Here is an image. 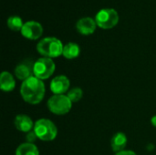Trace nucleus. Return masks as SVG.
<instances>
[{
  "label": "nucleus",
  "mask_w": 156,
  "mask_h": 155,
  "mask_svg": "<svg viewBox=\"0 0 156 155\" xmlns=\"http://www.w3.org/2000/svg\"><path fill=\"white\" fill-rule=\"evenodd\" d=\"M21 34L27 39L36 40L42 36L43 27L37 21H27L24 23V26L21 29Z\"/></svg>",
  "instance_id": "7"
},
{
  "label": "nucleus",
  "mask_w": 156,
  "mask_h": 155,
  "mask_svg": "<svg viewBox=\"0 0 156 155\" xmlns=\"http://www.w3.org/2000/svg\"><path fill=\"white\" fill-rule=\"evenodd\" d=\"M69 99L71 100L72 103L74 102H78L83 96V91L80 88H73L71 89L69 92H68V95Z\"/></svg>",
  "instance_id": "17"
},
{
  "label": "nucleus",
  "mask_w": 156,
  "mask_h": 155,
  "mask_svg": "<svg viewBox=\"0 0 156 155\" xmlns=\"http://www.w3.org/2000/svg\"><path fill=\"white\" fill-rule=\"evenodd\" d=\"M96 26H97L96 21L93 18L89 17V16L79 19L76 25L78 32L84 36L91 35L95 31Z\"/></svg>",
  "instance_id": "9"
},
{
  "label": "nucleus",
  "mask_w": 156,
  "mask_h": 155,
  "mask_svg": "<svg viewBox=\"0 0 156 155\" xmlns=\"http://www.w3.org/2000/svg\"><path fill=\"white\" fill-rule=\"evenodd\" d=\"M115 155H137L134 152H133V151H126V150H124V151H122V152H120V153H117Z\"/></svg>",
  "instance_id": "19"
},
{
  "label": "nucleus",
  "mask_w": 156,
  "mask_h": 155,
  "mask_svg": "<svg viewBox=\"0 0 156 155\" xmlns=\"http://www.w3.org/2000/svg\"><path fill=\"white\" fill-rule=\"evenodd\" d=\"M16 87V81L13 75L7 71H3L0 76V88L3 91H12Z\"/></svg>",
  "instance_id": "13"
},
{
  "label": "nucleus",
  "mask_w": 156,
  "mask_h": 155,
  "mask_svg": "<svg viewBox=\"0 0 156 155\" xmlns=\"http://www.w3.org/2000/svg\"><path fill=\"white\" fill-rule=\"evenodd\" d=\"M26 138H27V143H33L37 140V134H36V132H35L34 131H30L29 132H27V133Z\"/></svg>",
  "instance_id": "18"
},
{
  "label": "nucleus",
  "mask_w": 156,
  "mask_h": 155,
  "mask_svg": "<svg viewBox=\"0 0 156 155\" xmlns=\"http://www.w3.org/2000/svg\"><path fill=\"white\" fill-rule=\"evenodd\" d=\"M80 53V46L74 42H69L64 46L62 55L68 59H73L79 57Z\"/></svg>",
  "instance_id": "14"
},
{
  "label": "nucleus",
  "mask_w": 156,
  "mask_h": 155,
  "mask_svg": "<svg viewBox=\"0 0 156 155\" xmlns=\"http://www.w3.org/2000/svg\"><path fill=\"white\" fill-rule=\"evenodd\" d=\"M33 131L36 132L37 139L44 142L55 140L58 134V129L53 122L48 119H39L35 122Z\"/></svg>",
  "instance_id": "3"
},
{
  "label": "nucleus",
  "mask_w": 156,
  "mask_h": 155,
  "mask_svg": "<svg viewBox=\"0 0 156 155\" xmlns=\"http://www.w3.org/2000/svg\"><path fill=\"white\" fill-rule=\"evenodd\" d=\"M56 65L54 61L49 58H40L34 62L33 73L37 79L43 80L48 79L55 71Z\"/></svg>",
  "instance_id": "6"
},
{
  "label": "nucleus",
  "mask_w": 156,
  "mask_h": 155,
  "mask_svg": "<svg viewBox=\"0 0 156 155\" xmlns=\"http://www.w3.org/2000/svg\"><path fill=\"white\" fill-rule=\"evenodd\" d=\"M69 86H70L69 79L64 75H59V76L55 77L51 80L50 90L55 95H61L68 91V90L69 89Z\"/></svg>",
  "instance_id": "8"
},
{
  "label": "nucleus",
  "mask_w": 156,
  "mask_h": 155,
  "mask_svg": "<svg viewBox=\"0 0 156 155\" xmlns=\"http://www.w3.org/2000/svg\"><path fill=\"white\" fill-rule=\"evenodd\" d=\"M72 107V102L67 95H53L48 100V108L56 115L67 114Z\"/></svg>",
  "instance_id": "4"
},
{
  "label": "nucleus",
  "mask_w": 156,
  "mask_h": 155,
  "mask_svg": "<svg viewBox=\"0 0 156 155\" xmlns=\"http://www.w3.org/2000/svg\"><path fill=\"white\" fill-rule=\"evenodd\" d=\"M24 23L22 18L17 16H12L7 19V26L13 31H21Z\"/></svg>",
  "instance_id": "16"
},
{
  "label": "nucleus",
  "mask_w": 156,
  "mask_h": 155,
  "mask_svg": "<svg viewBox=\"0 0 156 155\" xmlns=\"http://www.w3.org/2000/svg\"><path fill=\"white\" fill-rule=\"evenodd\" d=\"M33 67L34 63H30L28 61H24L18 64L15 69V75L20 80H26L28 78L34 76L33 73Z\"/></svg>",
  "instance_id": "10"
},
{
  "label": "nucleus",
  "mask_w": 156,
  "mask_h": 155,
  "mask_svg": "<svg viewBox=\"0 0 156 155\" xmlns=\"http://www.w3.org/2000/svg\"><path fill=\"white\" fill-rule=\"evenodd\" d=\"M63 44L57 37H45L41 39L37 45V50L45 58H57L63 53Z\"/></svg>",
  "instance_id": "2"
},
{
  "label": "nucleus",
  "mask_w": 156,
  "mask_h": 155,
  "mask_svg": "<svg viewBox=\"0 0 156 155\" xmlns=\"http://www.w3.org/2000/svg\"><path fill=\"white\" fill-rule=\"evenodd\" d=\"M14 125L19 132L27 133L32 129H34L35 123H33V121L29 116L26 114H19L15 118Z\"/></svg>",
  "instance_id": "11"
},
{
  "label": "nucleus",
  "mask_w": 156,
  "mask_h": 155,
  "mask_svg": "<svg viewBox=\"0 0 156 155\" xmlns=\"http://www.w3.org/2000/svg\"><path fill=\"white\" fill-rule=\"evenodd\" d=\"M151 123H152V125H153V126L156 127V115L155 116H153V117H152V119H151Z\"/></svg>",
  "instance_id": "20"
},
{
  "label": "nucleus",
  "mask_w": 156,
  "mask_h": 155,
  "mask_svg": "<svg viewBox=\"0 0 156 155\" xmlns=\"http://www.w3.org/2000/svg\"><path fill=\"white\" fill-rule=\"evenodd\" d=\"M111 145L112 150L117 153L122 151H124V148L127 145V137L123 132H117L113 135L111 140Z\"/></svg>",
  "instance_id": "12"
},
{
  "label": "nucleus",
  "mask_w": 156,
  "mask_h": 155,
  "mask_svg": "<svg viewBox=\"0 0 156 155\" xmlns=\"http://www.w3.org/2000/svg\"><path fill=\"white\" fill-rule=\"evenodd\" d=\"M16 155H39V151L34 143H25L16 148Z\"/></svg>",
  "instance_id": "15"
},
{
  "label": "nucleus",
  "mask_w": 156,
  "mask_h": 155,
  "mask_svg": "<svg viewBox=\"0 0 156 155\" xmlns=\"http://www.w3.org/2000/svg\"><path fill=\"white\" fill-rule=\"evenodd\" d=\"M46 92L44 82L35 76L24 80L20 87L22 99L29 104H38L44 99Z\"/></svg>",
  "instance_id": "1"
},
{
  "label": "nucleus",
  "mask_w": 156,
  "mask_h": 155,
  "mask_svg": "<svg viewBox=\"0 0 156 155\" xmlns=\"http://www.w3.org/2000/svg\"><path fill=\"white\" fill-rule=\"evenodd\" d=\"M95 21L97 26L103 29H110L114 27L119 22V14L113 8L101 9L96 16Z\"/></svg>",
  "instance_id": "5"
}]
</instances>
